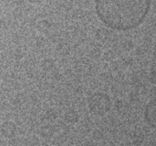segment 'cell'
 Masks as SVG:
<instances>
[{
    "label": "cell",
    "mask_w": 156,
    "mask_h": 146,
    "mask_svg": "<svg viewBox=\"0 0 156 146\" xmlns=\"http://www.w3.org/2000/svg\"><path fill=\"white\" fill-rule=\"evenodd\" d=\"M151 0H95L96 13L106 27L126 31L139 27L146 18Z\"/></svg>",
    "instance_id": "obj_1"
},
{
    "label": "cell",
    "mask_w": 156,
    "mask_h": 146,
    "mask_svg": "<svg viewBox=\"0 0 156 146\" xmlns=\"http://www.w3.org/2000/svg\"><path fill=\"white\" fill-rule=\"evenodd\" d=\"M27 1L30 3H39V2H42L43 0H27Z\"/></svg>",
    "instance_id": "obj_4"
},
{
    "label": "cell",
    "mask_w": 156,
    "mask_h": 146,
    "mask_svg": "<svg viewBox=\"0 0 156 146\" xmlns=\"http://www.w3.org/2000/svg\"><path fill=\"white\" fill-rule=\"evenodd\" d=\"M146 122L152 126L155 127V101H151L148 105L146 106L145 112H144Z\"/></svg>",
    "instance_id": "obj_3"
},
{
    "label": "cell",
    "mask_w": 156,
    "mask_h": 146,
    "mask_svg": "<svg viewBox=\"0 0 156 146\" xmlns=\"http://www.w3.org/2000/svg\"><path fill=\"white\" fill-rule=\"evenodd\" d=\"M90 108L97 113H104L110 108V99L105 94H94L90 100Z\"/></svg>",
    "instance_id": "obj_2"
}]
</instances>
